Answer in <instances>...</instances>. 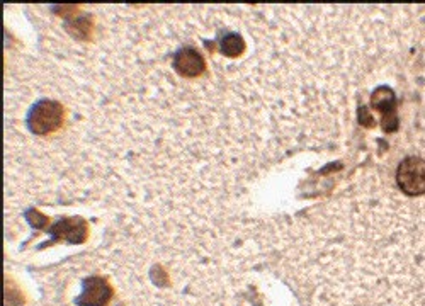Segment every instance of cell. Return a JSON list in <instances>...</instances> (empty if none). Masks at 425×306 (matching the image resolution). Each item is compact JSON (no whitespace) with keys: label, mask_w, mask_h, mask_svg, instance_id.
<instances>
[{"label":"cell","mask_w":425,"mask_h":306,"mask_svg":"<svg viewBox=\"0 0 425 306\" xmlns=\"http://www.w3.org/2000/svg\"><path fill=\"white\" fill-rule=\"evenodd\" d=\"M63 123V108L55 101H40L29 113L28 125L33 133L46 135L58 130Z\"/></svg>","instance_id":"cell-1"},{"label":"cell","mask_w":425,"mask_h":306,"mask_svg":"<svg viewBox=\"0 0 425 306\" xmlns=\"http://www.w3.org/2000/svg\"><path fill=\"white\" fill-rule=\"evenodd\" d=\"M398 187L407 196L425 194V160L420 157H407L397 170Z\"/></svg>","instance_id":"cell-2"},{"label":"cell","mask_w":425,"mask_h":306,"mask_svg":"<svg viewBox=\"0 0 425 306\" xmlns=\"http://www.w3.org/2000/svg\"><path fill=\"white\" fill-rule=\"evenodd\" d=\"M113 298V289L102 278H87L84 280L82 295L75 300L79 306H106Z\"/></svg>","instance_id":"cell-3"},{"label":"cell","mask_w":425,"mask_h":306,"mask_svg":"<svg viewBox=\"0 0 425 306\" xmlns=\"http://www.w3.org/2000/svg\"><path fill=\"white\" fill-rule=\"evenodd\" d=\"M371 106L382 114V128L386 131H395L398 128V119L395 108H397V99L395 94L388 87H378L371 96Z\"/></svg>","instance_id":"cell-4"},{"label":"cell","mask_w":425,"mask_h":306,"mask_svg":"<svg viewBox=\"0 0 425 306\" xmlns=\"http://www.w3.org/2000/svg\"><path fill=\"white\" fill-rule=\"evenodd\" d=\"M174 68H176L177 74L184 76H198L204 74L206 63H204V58L196 50L182 48L174 57Z\"/></svg>","instance_id":"cell-5"},{"label":"cell","mask_w":425,"mask_h":306,"mask_svg":"<svg viewBox=\"0 0 425 306\" xmlns=\"http://www.w3.org/2000/svg\"><path fill=\"white\" fill-rule=\"evenodd\" d=\"M75 221L76 220H62L60 223H57V227L53 228L55 238L65 237L67 240H70V242H82L85 237L84 223L74 225Z\"/></svg>","instance_id":"cell-6"},{"label":"cell","mask_w":425,"mask_h":306,"mask_svg":"<svg viewBox=\"0 0 425 306\" xmlns=\"http://www.w3.org/2000/svg\"><path fill=\"white\" fill-rule=\"evenodd\" d=\"M245 50V41L240 34H227L221 40V51L227 57H238V55L244 53Z\"/></svg>","instance_id":"cell-7"}]
</instances>
